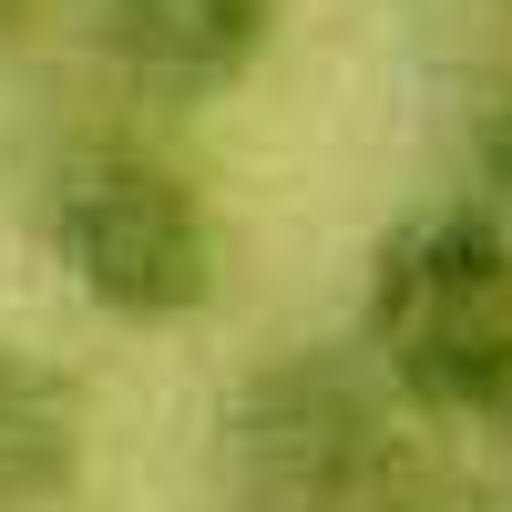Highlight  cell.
Here are the masks:
<instances>
[{"label":"cell","instance_id":"obj_4","mask_svg":"<svg viewBox=\"0 0 512 512\" xmlns=\"http://www.w3.org/2000/svg\"><path fill=\"white\" fill-rule=\"evenodd\" d=\"M93 21L144 103H216L277 52L287 0H93Z\"/></svg>","mask_w":512,"mask_h":512},{"label":"cell","instance_id":"obj_6","mask_svg":"<svg viewBox=\"0 0 512 512\" xmlns=\"http://www.w3.org/2000/svg\"><path fill=\"white\" fill-rule=\"evenodd\" d=\"M461 195L482 205V216L512 236V82H492V93L472 103V134H461Z\"/></svg>","mask_w":512,"mask_h":512},{"label":"cell","instance_id":"obj_3","mask_svg":"<svg viewBox=\"0 0 512 512\" xmlns=\"http://www.w3.org/2000/svg\"><path fill=\"white\" fill-rule=\"evenodd\" d=\"M216 461L246 512H359L390 472V390L369 359L349 369L328 349H287L216 410Z\"/></svg>","mask_w":512,"mask_h":512},{"label":"cell","instance_id":"obj_5","mask_svg":"<svg viewBox=\"0 0 512 512\" xmlns=\"http://www.w3.org/2000/svg\"><path fill=\"white\" fill-rule=\"evenodd\" d=\"M82 379L0 338V512H52L82 482Z\"/></svg>","mask_w":512,"mask_h":512},{"label":"cell","instance_id":"obj_8","mask_svg":"<svg viewBox=\"0 0 512 512\" xmlns=\"http://www.w3.org/2000/svg\"><path fill=\"white\" fill-rule=\"evenodd\" d=\"M21 11H31V0H0V31H21Z\"/></svg>","mask_w":512,"mask_h":512},{"label":"cell","instance_id":"obj_7","mask_svg":"<svg viewBox=\"0 0 512 512\" xmlns=\"http://www.w3.org/2000/svg\"><path fill=\"white\" fill-rule=\"evenodd\" d=\"M482 441H492V451H502V461H512V390H502V400H492V420H482Z\"/></svg>","mask_w":512,"mask_h":512},{"label":"cell","instance_id":"obj_1","mask_svg":"<svg viewBox=\"0 0 512 512\" xmlns=\"http://www.w3.org/2000/svg\"><path fill=\"white\" fill-rule=\"evenodd\" d=\"M359 359L410 420L482 431L512 390V236L472 195L410 205L369 246L359 277Z\"/></svg>","mask_w":512,"mask_h":512},{"label":"cell","instance_id":"obj_2","mask_svg":"<svg viewBox=\"0 0 512 512\" xmlns=\"http://www.w3.org/2000/svg\"><path fill=\"white\" fill-rule=\"evenodd\" d=\"M41 256L113 328H185L226 287V226L144 144H82L41 185Z\"/></svg>","mask_w":512,"mask_h":512}]
</instances>
